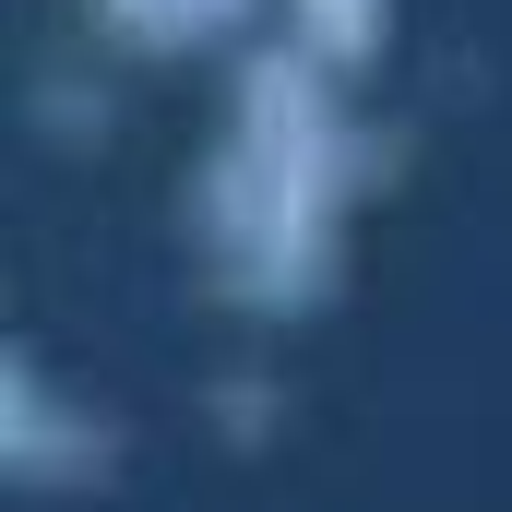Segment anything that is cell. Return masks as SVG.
<instances>
[{
	"label": "cell",
	"mask_w": 512,
	"mask_h": 512,
	"mask_svg": "<svg viewBox=\"0 0 512 512\" xmlns=\"http://www.w3.org/2000/svg\"><path fill=\"white\" fill-rule=\"evenodd\" d=\"M131 24H215V12H227V0H120Z\"/></svg>",
	"instance_id": "1"
}]
</instances>
